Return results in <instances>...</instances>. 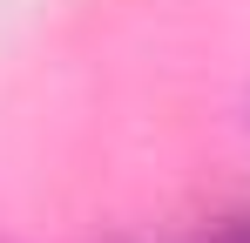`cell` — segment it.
Returning <instances> with one entry per match:
<instances>
[{
	"label": "cell",
	"instance_id": "6da1fadb",
	"mask_svg": "<svg viewBox=\"0 0 250 243\" xmlns=\"http://www.w3.org/2000/svg\"><path fill=\"white\" fill-rule=\"evenodd\" d=\"M209 243H250V216H230V223H223Z\"/></svg>",
	"mask_w": 250,
	"mask_h": 243
}]
</instances>
